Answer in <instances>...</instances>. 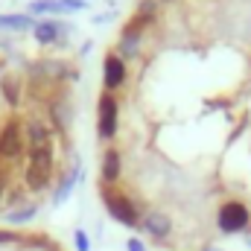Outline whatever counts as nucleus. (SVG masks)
Returning a JSON list of instances; mask_svg holds the SVG:
<instances>
[{"label":"nucleus","instance_id":"nucleus-5","mask_svg":"<svg viewBox=\"0 0 251 251\" xmlns=\"http://www.w3.org/2000/svg\"><path fill=\"white\" fill-rule=\"evenodd\" d=\"M100 137H111L117 131V100L111 94L100 97Z\"/></svg>","mask_w":251,"mask_h":251},{"label":"nucleus","instance_id":"nucleus-16","mask_svg":"<svg viewBox=\"0 0 251 251\" xmlns=\"http://www.w3.org/2000/svg\"><path fill=\"white\" fill-rule=\"evenodd\" d=\"M137 50H140V35H137V29H134V32H126L123 41H120V53L128 56V59H134Z\"/></svg>","mask_w":251,"mask_h":251},{"label":"nucleus","instance_id":"nucleus-9","mask_svg":"<svg viewBox=\"0 0 251 251\" xmlns=\"http://www.w3.org/2000/svg\"><path fill=\"white\" fill-rule=\"evenodd\" d=\"M120 178V152L117 149H108L105 155H102V181L108 184H114Z\"/></svg>","mask_w":251,"mask_h":251},{"label":"nucleus","instance_id":"nucleus-20","mask_svg":"<svg viewBox=\"0 0 251 251\" xmlns=\"http://www.w3.org/2000/svg\"><path fill=\"white\" fill-rule=\"evenodd\" d=\"M128 251H146V249H143L140 240H128Z\"/></svg>","mask_w":251,"mask_h":251},{"label":"nucleus","instance_id":"nucleus-7","mask_svg":"<svg viewBox=\"0 0 251 251\" xmlns=\"http://www.w3.org/2000/svg\"><path fill=\"white\" fill-rule=\"evenodd\" d=\"M140 225H143V231H146L152 240H158V243H164V240L170 237V228H173V222H170L164 213H149Z\"/></svg>","mask_w":251,"mask_h":251},{"label":"nucleus","instance_id":"nucleus-8","mask_svg":"<svg viewBox=\"0 0 251 251\" xmlns=\"http://www.w3.org/2000/svg\"><path fill=\"white\" fill-rule=\"evenodd\" d=\"M102 76H105V85L108 88H120L126 79V67H123V59L120 56H105V64H102Z\"/></svg>","mask_w":251,"mask_h":251},{"label":"nucleus","instance_id":"nucleus-4","mask_svg":"<svg viewBox=\"0 0 251 251\" xmlns=\"http://www.w3.org/2000/svg\"><path fill=\"white\" fill-rule=\"evenodd\" d=\"M249 225V207L240 204V201H228L222 210H219V228L225 234H237Z\"/></svg>","mask_w":251,"mask_h":251},{"label":"nucleus","instance_id":"nucleus-3","mask_svg":"<svg viewBox=\"0 0 251 251\" xmlns=\"http://www.w3.org/2000/svg\"><path fill=\"white\" fill-rule=\"evenodd\" d=\"M102 193H105V210H108L117 222H123V225H140V222H137L140 213H137V207H134L126 196H120V193H108L105 187H102Z\"/></svg>","mask_w":251,"mask_h":251},{"label":"nucleus","instance_id":"nucleus-11","mask_svg":"<svg viewBox=\"0 0 251 251\" xmlns=\"http://www.w3.org/2000/svg\"><path fill=\"white\" fill-rule=\"evenodd\" d=\"M26 140H29V149L47 146V143H50V128L44 123H29L26 126Z\"/></svg>","mask_w":251,"mask_h":251},{"label":"nucleus","instance_id":"nucleus-6","mask_svg":"<svg viewBox=\"0 0 251 251\" xmlns=\"http://www.w3.org/2000/svg\"><path fill=\"white\" fill-rule=\"evenodd\" d=\"M67 32H73V26L59 24V21H41V24H35V38H38V44H56V41H64Z\"/></svg>","mask_w":251,"mask_h":251},{"label":"nucleus","instance_id":"nucleus-15","mask_svg":"<svg viewBox=\"0 0 251 251\" xmlns=\"http://www.w3.org/2000/svg\"><path fill=\"white\" fill-rule=\"evenodd\" d=\"M29 12H35V15H41V12H67V6H64V0H32Z\"/></svg>","mask_w":251,"mask_h":251},{"label":"nucleus","instance_id":"nucleus-2","mask_svg":"<svg viewBox=\"0 0 251 251\" xmlns=\"http://www.w3.org/2000/svg\"><path fill=\"white\" fill-rule=\"evenodd\" d=\"M24 155V134H21V123L9 120L0 128V161H15Z\"/></svg>","mask_w":251,"mask_h":251},{"label":"nucleus","instance_id":"nucleus-13","mask_svg":"<svg viewBox=\"0 0 251 251\" xmlns=\"http://www.w3.org/2000/svg\"><path fill=\"white\" fill-rule=\"evenodd\" d=\"M0 91H3V97H6L9 105H18V102H21V82H18L15 76H6V79L0 82Z\"/></svg>","mask_w":251,"mask_h":251},{"label":"nucleus","instance_id":"nucleus-18","mask_svg":"<svg viewBox=\"0 0 251 251\" xmlns=\"http://www.w3.org/2000/svg\"><path fill=\"white\" fill-rule=\"evenodd\" d=\"M76 249H79V251L91 249V240H88V234H85V231H76Z\"/></svg>","mask_w":251,"mask_h":251},{"label":"nucleus","instance_id":"nucleus-14","mask_svg":"<svg viewBox=\"0 0 251 251\" xmlns=\"http://www.w3.org/2000/svg\"><path fill=\"white\" fill-rule=\"evenodd\" d=\"M76 178H79V167L73 164L70 173H67V178H62V184H59V190H56V199H53L56 204H62L64 199L70 196V190H73V184H76Z\"/></svg>","mask_w":251,"mask_h":251},{"label":"nucleus","instance_id":"nucleus-10","mask_svg":"<svg viewBox=\"0 0 251 251\" xmlns=\"http://www.w3.org/2000/svg\"><path fill=\"white\" fill-rule=\"evenodd\" d=\"M50 117L59 128H70V120H73V105L70 102H62V100H53L50 102Z\"/></svg>","mask_w":251,"mask_h":251},{"label":"nucleus","instance_id":"nucleus-12","mask_svg":"<svg viewBox=\"0 0 251 251\" xmlns=\"http://www.w3.org/2000/svg\"><path fill=\"white\" fill-rule=\"evenodd\" d=\"M0 29L21 32V29H35V24H32L29 15H0Z\"/></svg>","mask_w":251,"mask_h":251},{"label":"nucleus","instance_id":"nucleus-19","mask_svg":"<svg viewBox=\"0 0 251 251\" xmlns=\"http://www.w3.org/2000/svg\"><path fill=\"white\" fill-rule=\"evenodd\" d=\"M6 243H18V234H12V231H0V246H6Z\"/></svg>","mask_w":251,"mask_h":251},{"label":"nucleus","instance_id":"nucleus-1","mask_svg":"<svg viewBox=\"0 0 251 251\" xmlns=\"http://www.w3.org/2000/svg\"><path fill=\"white\" fill-rule=\"evenodd\" d=\"M50 176H53V149H50V143H47V146H38V149H29L26 187L29 190H44L50 184Z\"/></svg>","mask_w":251,"mask_h":251},{"label":"nucleus","instance_id":"nucleus-17","mask_svg":"<svg viewBox=\"0 0 251 251\" xmlns=\"http://www.w3.org/2000/svg\"><path fill=\"white\" fill-rule=\"evenodd\" d=\"M32 213H35V204H26V207H21V210H12L6 219H9V222H26Z\"/></svg>","mask_w":251,"mask_h":251}]
</instances>
